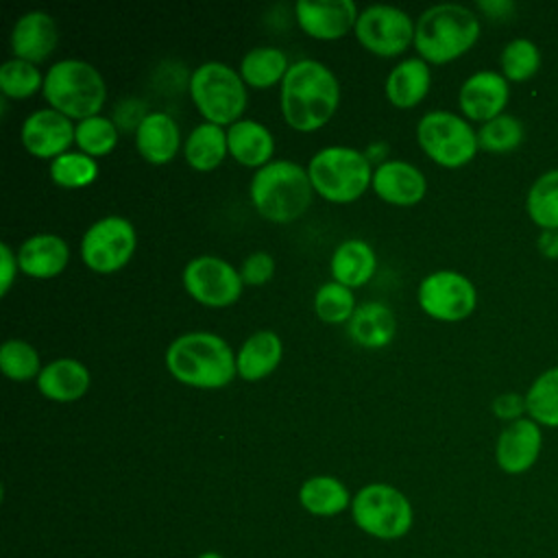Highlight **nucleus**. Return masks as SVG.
<instances>
[{"label":"nucleus","mask_w":558,"mask_h":558,"mask_svg":"<svg viewBox=\"0 0 558 558\" xmlns=\"http://www.w3.org/2000/svg\"><path fill=\"white\" fill-rule=\"evenodd\" d=\"M190 96L205 122L218 126H231L242 120L246 109V83L240 72L222 61L201 63L187 83Z\"/></svg>","instance_id":"nucleus-7"},{"label":"nucleus","mask_w":558,"mask_h":558,"mask_svg":"<svg viewBox=\"0 0 558 558\" xmlns=\"http://www.w3.org/2000/svg\"><path fill=\"white\" fill-rule=\"evenodd\" d=\"M299 501L310 514L336 517L351 506L353 497L349 495V488L338 477L314 475L301 484Z\"/></svg>","instance_id":"nucleus-30"},{"label":"nucleus","mask_w":558,"mask_h":558,"mask_svg":"<svg viewBox=\"0 0 558 558\" xmlns=\"http://www.w3.org/2000/svg\"><path fill=\"white\" fill-rule=\"evenodd\" d=\"M432 70L421 57H408L399 61L386 76V98L397 109H414L429 92Z\"/></svg>","instance_id":"nucleus-25"},{"label":"nucleus","mask_w":558,"mask_h":558,"mask_svg":"<svg viewBox=\"0 0 558 558\" xmlns=\"http://www.w3.org/2000/svg\"><path fill=\"white\" fill-rule=\"evenodd\" d=\"M17 270H20L17 253H13V248L7 242H2L0 244V294L2 296L9 294Z\"/></svg>","instance_id":"nucleus-42"},{"label":"nucleus","mask_w":558,"mask_h":558,"mask_svg":"<svg viewBox=\"0 0 558 558\" xmlns=\"http://www.w3.org/2000/svg\"><path fill=\"white\" fill-rule=\"evenodd\" d=\"M397 331L395 312L381 301L360 303L347 323L349 338L362 349H384L392 342Z\"/></svg>","instance_id":"nucleus-24"},{"label":"nucleus","mask_w":558,"mask_h":558,"mask_svg":"<svg viewBox=\"0 0 558 558\" xmlns=\"http://www.w3.org/2000/svg\"><path fill=\"white\" fill-rule=\"evenodd\" d=\"M89 384L92 375L87 366L74 357H59L48 362L37 377L39 392L57 403L78 401L89 390Z\"/></svg>","instance_id":"nucleus-22"},{"label":"nucleus","mask_w":558,"mask_h":558,"mask_svg":"<svg viewBox=\"0 0 558 558\" xmlns=\"http://www.w3.org/2000/svg\"><path fill=\"white\" fill-rule=\"evenodd\" d=\"M196 558H225V556L218 554V551H205V554H201V556H196Z\"/></svg>","instance_id":"nucleus-47"},{"label":"nucleus","mask_w":558,"mask_h":558,"mask_svg":"<svg viewBox=\"0 0 558 558\" xmlns=\"http://www.w3.org/2000/svg\"><path fill=\"white\" fill-rule=\"evenodd\" d=\"M543 449V432L541 425L530 416L506 423L495 442V460L497 466L508 475L527 473Z\"/></svg>","instance_id":"nucleus-16"},{"label":"nucleus","mask_w":558,"mask_h":558,"mask_svg":"<svg viewBox=\"0 0 558 558\" xmlns=\"http://www.w3.org/2000/svg\"><path fill=\"white\" fill-rule=\"evenodd\" d=\"M373 192L390 205L412 207L427 192L425 174L410 161L386 159L373 170Z\"/></svg>","instance_id":"nucleus-18"},{"label":"nucleus","mask_w":558,"mask_h":558,"mask_svg":"<svg viewBox=\"0 0 558 558\" xmlns=\"http://www.w3.org/2000/svg\"><path fill=\"white\" fill-rule=\"evenodd\" d=\"M44 89V74L35 63L24 59H9L0 65V92L7 98L24 100Z\"/></svg>","instance_id":"nucleus-37"},{"label":"nucleus","mask_w":558,"mask_h":558,"mask_svg":"<svg viewBox=\"0 0 558 558\" xmlns=\"http://www.w3.org/2000/svg\"><path fill=\"white\" fill-rule=\"evenodd\" d=\"M166 368L179 384L201 390L225 388L238 375L235 353L214 331L177 336L166 349Z\"/></svg>","instance_id":"nucleus-2"},{"label":"nucleus","mask_w":558,"mask_h":558,"mask_svg":"<svg viewBox=\"0 0 558 558\" xmlns=\"http://www.w3.org/2000/svg\"><path fill=\"white\" fill-rule=\"evenodd\" d=\"M137 246V233L129 218L105 216L96 220L81 238L83 264L100 275L124 268Z\"/></svg>","instance_id":"nucleus-10"},{"label":"nucleus","mask_w":558,"mask_h":558,"mask_svg":"<svg viewBox=\"0 0 558 558\" xmlns=\"http://www.w3.org/2000/svg\"><path fill=\"white\" fill-rule=\"evenodd\" d=\"M340 105L336 74L316 59H299L290 65L279 87L281 116L290 129L312 133L323 129Z\"/></svg>","instance_id":"nucleus-1"},{"label":"nucleus","mask_w":558,"mask_h":558,"mask_svg":"<svg viewBox=\"0 0 558 558\" xmlns=\"http://www.w3.org/2000/svg\"><path fill=\"white\" fill-rule=\"evenodd\" d=\"M11 52L28 63L46 61L57 46V24L46 11L33 9L22 13L11 28Z\"/></svg>","instance_id":"nucleus-19"},{"label":"nucleus","mask_w":558,"mask_h":558,"mask_svg":"<svg viewBox=\"0 0 558 558\" xmlns=\"http://www.w3.org/2000/svg\"><path fill=\"white\" fill-rule=\"evenodd\" d=\"M510 98V85L497 70L473 72L458 92V105L466 120L488 122L504 113Z\"/></svg>","instance_id":"nucleus-15"},{"label":"nucleus","mask_w":558,"mask_h":558,"mask_svg":"<svg viewBox=\"0 0 558 558\" xmlns=\"http://www.w3.org/2000/svg\"><path fill=\"white\" fill-rule=\"evenodd\" d=\"M386 153H388V146L381 144V142H375V144H371V146L364 150V155L368 157V161H371V159H381Z\"/></svg>","instance_id":"nucleus-46"},{"label":"nucleus","mask_w":558,"mask_h":558,"mask_svg":"<svg viewBox=\"0 0 558 558\" xmlns=\"http://www.w3.org/2000/svg\"><path fill=\"white\" fill-rule=\"evenodd\" d=\"M41 94L50 109L81 122L100 113L107 100V85L92 63L81 59H61L44 74Z\"/></svg>","instance_id":"nucleus-5"},{"label":"nucleus","mask_w":558,"mask_h":558,"mask_svg":"<svg viewBox=\"0 0 558 558\" xmlns=\"http://www.w3.org/2000/svg\"><path fill=\"white\" fill-rule=\"evenodd\" d=\"M227 155V131L225 126L211 122H201L198 126H194L183 142V157L187 166L198 172H209L218 168Z\"/></svg>","instance_id":"nucleus-28"},{"label":"nucleus","mask_w":558,"mask_h":558,"mask_svg":"<svg viewBox=\"0 0 558 558\" xmlns=\"http://www.w3.org/2000/svg\"><path fill=\"white\" fill-rule=\"evenodd\" d=\"M499 68L506 81H527L532 78L541 68V50L538 46L527 37H514L510 39L501 54H499Z\"/></svg>","instance_id":"nucleus-35"},{"label":"nucleus","mask_w":558,"mask_h":558,"mask_svg":"<svg viewBox=\"0 0 558 558\" xmlns=\"http://www.w3.org/2000/svg\"><path fill=\"white\" fill-rule=\"evenodd\" d=\"M288 54L281 48L275 46H257L244 52L240 61V76L246 83V87L253 89H268L272 85H281L283 76L290 70Z\"/></svg>","instance_id":"nucleus-29"},{"label":"nucleus","mask_w":558,"mask_h":558,"mask_svg":"<svg viewBox=\"0 0 558 558\" xmlns=\"http://www.w3.org/2000/svg\"><path fill=\"white\" fill-rule=\"evenodd\" d=\"M527 416L541 427H558V366L543 371L525 392Z\"/></svg>","instance_id":"nucleus-32"},{"label":"nucleus","mask_w":558,"mask_h":558,"mask_svg":"<svg viewBox=\"0 0 558 558\" xmlns=\"http://www.w3.org/2000/svg\"><path fill=\"white\" fill-rule=\"evenodd\" d=\"M477 7L488 17H506L514 9V4L508 0H482V2H477Z\"/></svg>","instance_id":"nucleus-45"},{"label":"nucleus","mask_w":558,"mask_h":558,"mask_svg":"<svg viewBox=\"0 0 558 558\" xmlns=\"http://www.w3.org/2000/svg\"><path fill=\"white\" fill-rule=\"evenodd\" d=\"M227 146L229 157H233L240 166L255 170L270 163L275 155L272 133L268 126L251 118H242L227 129Z\"/></svg>","instance_id":"nucleus-23"},{"label":"nucleus","mask_w":558,"mask_h":558,"mask_svg":"<svg viewBox=\"0 0 558 558\" xmlns=\"http://www.w3.org/2000/svg\"><path fill=\"white\" fill-rule=\"evenodd\" d=\"M351 517L362 532L381 541L405 536L414 523L408 497L399 488L381 482L366 484L353 495Z\"/></svg>","instance_id":"nucleus-8"},{"label":"nucleus","mask_w":558,"mask_h":558,"mask_svg":"<svg viewBox=\"0 0 558 558\" xmlns=\"http://www.w3.org/2000/svg\"><path fill=\"white\" fill-rule=\"evenodd\" d=\"M283 342L272 329H259L251 333L235 353L238 377L244 381H259L268 377L281 362Z\"/></svg>","instance_id":"nucleus-26"},{"label":"nucleus","mask_w":558,"mask_h":558,"mask_svg":"<svg viewBox=\"0 0 558 558\" xmlns=\"http://www.w3.org/2000/svg\"><path fill=\"white\" fill-rule=\"evenodd\" d=\"M24 148L37 159H57L74 144V124L63 113L44 107L28 113L20 129Z\"/></svg>","instance_id":"nucleus-14"},{"label":"nucleus","mask_w":558,"mask_h":558,"mask_svg":"<svg viewBox=\"0 0 558 558\" xmlns=\"http://www.w3.org/2000/svg\"><path fill=\"white\" fill-rule=\"evenodd\" d=\"M493 414L506 423H512L517 418H523L527 414L525 408V395L519 392H501L493 399Z\"/></svg>","instance_id":"nucleus-41"},{"label":"nucleus","mask_w":558,"mask_h":558,"mask_svg":"<svg viewBox=\"0 0 558 558\" xmlns=\"http://www.w3.org/2000/svg\"><path fill=\"white\" fill-rule=\"evenodd\" d=\"M74 144L89 157H107L118 144V126L107 116H92L74 124Z\"/></svg>","instance_id":"nucleus-34"},{"label":"nucleus","mask_w":558,"mask_h":558,"mask_svg":"<svg viewBox=\"0 0 558 558\" xmlns=\"http://www.w3.org/2000/svg\"><path fill=\"white\" fill-rule=\"evenodd\" d=\"M183 288L201 305L227 307L242 294L240 270L216 255H198L183 268Z\"/></svg>","instance_id":"nucleus-13"},{"label":"nucleus","mask_w":558,"mask_h":558,"mask_svg":"<svg viewBox=\"0 0 558 558\" xmlns=\"http://www.w3.org/2000/svg\"><path fill=\"white\" fill-rule=\"evenodd\" d=\"M275 257L266 251H255L251 253L242 264H240V277L244 286H264L272 279L275 275Z\"/></svg>","instance_id":"nucleus-40"},{"label":"nucleus","mask_w":558,"mask_h":558,"mask_svg":"<svg viewBox=\"0 0 558 558\" xmlns=\"http://www.w3.org/2000/svg\"><path fill=\"white\" fill-rule=\"evenodd\" d=\"M68 262L70 246L54 233H35L17 248L20 270L33 279H52L65 270Z\"/></svg>","instance_id":"nucleus-20"},{"label":"nucleus","mask_w":558,"mask_h":558,"mask_svg":"<svg viewBox=\"0 0 558 558\" xmlns=\"http://www.w3.org/2000/svg\"><path fill=\"white\" fill-rule=\"evenodd\" d=\"M255 211L277 225H288L301 218L314 196L307 168L290 159H272L255 170L248 185Z\"/></svg>","instance_id":"nucleus-3"},{"label":"nucleus","mask_w":558,"mask_h":558,"mask_svg":"<svg viewBox=\"0 0 558 558\" xmlns=\"http://www.w3.org/2000/svg\"><path fill=\"white\" fill-rule=\"evenodd\" d=\"M525 137V129L519 118L510 113H501L477 129V144L486 153H510L521 146Z\"/></svg>","instance_id":"nucleus-36"},{"label":"nucleus","mask_w":558,"mask_h":558,"mask_svg":"<svg viewBox=\"0 0 558 558\" xmlns=\"http://www.w3.org/2000/svg\"><path fill=\"white\" fill-rule=\"evenodd\" d=\"M181 146V131L166 111H150L135 131V148L153 166L170 163Z\"/></svg>","instance_id":"nucleus-21"},{"label":"nucleus","mask_w":558,"mask_h":558,"mask_svg":"<svg viewBox=\"0 0 558 558\" xmlns=\"http://www.w3.org/2000/svg\"><path fill=\"white\" fill-rule=\"evenodd\" d=\"M355 296L353 290L338 283V281H327L323 283L316 294H314V312L320 320L331 323V325H340V323H349L353 312H355Z\"/></svg>","instance_id":"nucleus-38"},{"label":"nucleus","mask_w":558,"mask_h":558,"mask_svg":"<svg viewBox=\"0 0 558 558\" xmlns=\"http://www.w3.org/2000/svg\"><path fill=\"white\" fill-rule=\"evenodd\" d=\"M0 368L13 381L37 379L41 373V362L37 349L20 338H11L0 347Z\"/></svg>","instance_id":"nucleus-39"},{"label":"nucleus","mask_w":558,"mask_h":558,"mask_svg":"<svg viewBox=\"0 0 558 558\" xmlns=\"http://www.w3.org/2000/svg\"><path fill=\"white\" fill-rule=\"evenodd\" d=\"M416 142L423 153L442 168H462L480 150L477 131L453 111H427L416 124Z\"/></svg>","instance_id":"nucleus-9"},{"label":"nucleus","mask_w":558,"mask_h":558,"mask_svg":"<svg viewBox=\"0 0 558 558\" xmlns=\"http://www.w3.org/2000/svg\"><path fill=\"white\" fill-rule=\"evenodd\" d=\"M314 192L329 203H353L373 183L368 157L351 146H325L307 163Z\"/></svg>","instance_id":"nucleus-6"},{"label":"nucleus","mask_w":558,"mask_h":558,"mask_svg":"<svg viewBox=\"0 0 558 558\" xmlns=\"http://www.w3.org/2000/svg\"><path fill=\"white\" fill-rule=\"evenodd\" d=\"M480 17L464 4L440 2L425 9L414 28V48L427 63H449L480 39Z\"/></svg>","instance_id":"nucleus-4"},{"label":"nucleus","mask_w":558,"mask_h":558,"mask_svg":"<svg viewBox=\"0 0 558 558\" xmlns=\"http://www.w3.org/2000/svg\"><path fill=\"white\" fill-rule=\"evenodd\" d=\"M536 246L543 257L547 259H558V231L556 229H545L536 238Z\"/></svg>","instance_id":"nucleus-44"},{"label":"nucleus","mask_w":558,"mask_h":558,"mask_svg":"<svg viewBox=\"0 0 558 558\" xmlns=\"http://www.w3.org/2000/svg\"><path fill=\"white\" fill-rule=\"evenodd\" d=\"M416 301L429 318L458 323L473 314L477 290L473 281L458 270H434L421 279Z\"/></svg>","instance_id":"nucleus-12"},{"label":"nucleus","mask_w":558,"mask_h":558,"mask_svg":"<svg viewBox=\"0 0 558 558\" xmlns=\"http://www.w3.org/2000/svg\"><path fill=\"white\" fill-rule=\"evenodd\" d=\"M50 179L59 187L81 190L96 181L98 161L81 150H68L50 161Z\"/></svg>","instance_id":"nucleus-33"},{"label":"nucleus","mask_w":558,"mask_h":558,"mask_svg":"<svg viewBox=\"0 0 558 558\" xmlns=\"http://www.w3.org/2000/svg\"><path fill=\"white\" fill-rule=\"evenodd\" d=\"M148 113L144 111V105L137 102V100H124L118 105L116 109V116H113V122L116 126H124V129H135L140 126V122L146 118Z\"/></svg>","instance_id":"nucleus-43"},{"label":"nucleus","mask_w":558,"mask_h":558,"mask_svg":"<svg viewBox=\"0 0 558 558\" xmlns=\"http://www.w3.org/2000/svg\"><path fill=\"white\" fill-rule=\"evenodd\" d=\"M296 24L301 31L314 39L333 41L349 35L355 28L360 9L351 0H299L294 4Z\"/></svg>","instance_id":"nucleus-17"},{"label":"nucleus","mask_w":558,"mask_h":558,"mask_svg":"<svg viewBox=\"0 0 558 558\" xmlns=\"http://www.w3.org/2000/svg\"><path fill=\"white\" fill-rule=\"evenodd\" d=\"M375 268H377V255L373 246L360 238L340 242L333 248L329 259L331 279L351 290L368 283L375 275Z\"/></svg>","instance_id":"nucleus-27"},{"label":"nucleus","mask_w":558,"mask_h":558,"mask_svg":"<svg viewBox=\"0 0 558 558\" xmlns=\"http://www.w3.org/2000/svg\"><path fill=\"white\" fill-rule=\"evenodd\" d=\"M525 209L530 220L541 227V231H558V168L547 170L534 179L525 196Z\"/></svg>","instance_id":"nucleus-31"},{"label":"nucleus","mask_w":558,"mask_h":558,"mask_svg":"<svg viewBox=\"0 0 558 558\" xmlns=\"http://www.w3.org/2000/svg\"><path fill=\"white\" fill-rule=\"evenodd\" d=\"M416 22L399 7L371 4L360 11L355 22V37L375 57H399L414 46Z\"/></svg>","instance_id":"nucleus-11"}]
</instances>
